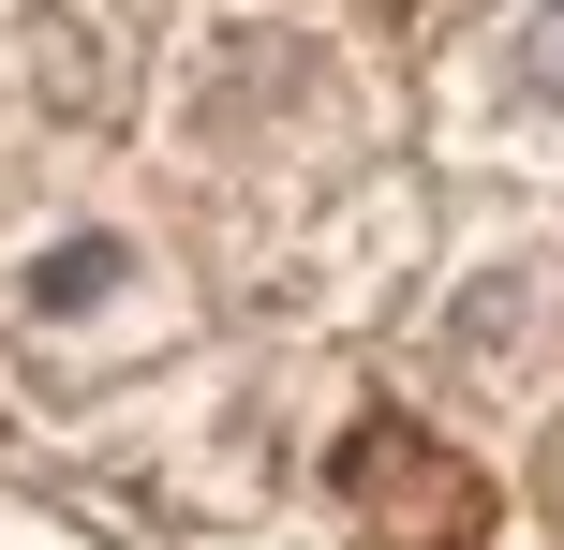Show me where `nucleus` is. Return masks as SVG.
<instances>
[{
  "label": "nucleus",
  "instance_id": "nucleus-1",
  "mask_svg": "<svg viewBox=\"0 0 564 550\" xmlns=\"http://www.w3.org/2000/svg\"><path fill=\"white\" fill-rule=\"evenodd\" d=\"M341 119V45L312 15H208L164 75V134L194 164H282Z\"/></svg>",
  "mask_w": 564,
  "mask_h": 550
},
{
  "label": "nucleus",
  "instance_id": "nucleus-2",
  "mask_svg": "<svg viewBox=\"0 0 564 550\" xmlns=\"http://www.w3.org/2000/svg\"><path fill=\"white\" fill-rule=\"evenodd\" d=\"M0 327L15 343H164V268H149L134 224H45L15 268H0Z\"/></svg>",
  "mask_w": 564,
  "mask_h": 550
},
{
  "label": "nucleus",
  "instance_id": "nucleus-3",
  "mask_svg": "<svg viewBox=\"0 0 564 550\" xmlns=\"http://www.w3.org/2000/svg\"><path fill=\"white\" fill-rule=\"evenodd\" d=\"M535 313H550V254H476L446 298H431V343H416V373L446 387V402H520L535 387Z\"/></svg>",
  "mask_w": 564,
  "mask_h": 550
},
{
  "label": "nucleus",
  "instance_id": "nucleus-4",
  "mask_svg": "<svg viewBox=\"0 0 564 550\" xmlns=\"http://www.w3.org/2000/svg\"><path fill=\"white\" fill-rule=\"evenodd\" d=\"M460 134L476 149H564V0H506V30L460 60Z\"/></svg>",
  "mask_w": 564,
  "mask_h": 550
},
{
  "label": "nucleus",
  "instance_id": "nucleus-5",
  "mask_svg": "<svg viewBox=\"0 0 564 550\" xmlns=\"http://www.w3.org/2000/svg\"><path fill=\"white\" fill-rule=\"evenodd\" d=\"M30 60H45V105L59 119H105V45H89L75 15H30Z\"/></svg>",
  "mask_w": 564,
  "mask_h": 550
}]
</instances>
